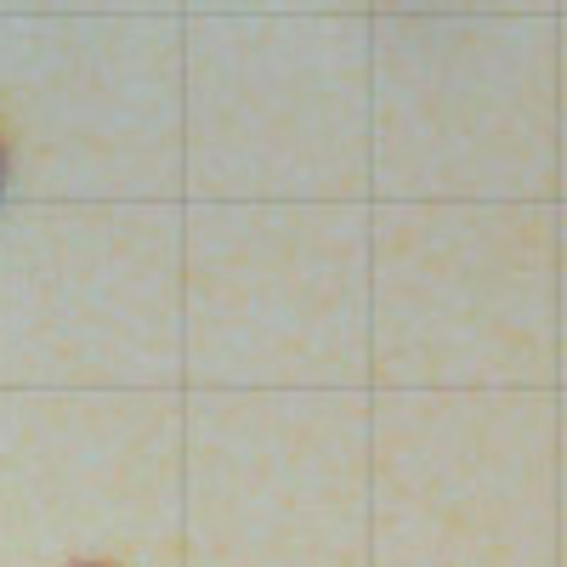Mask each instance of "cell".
I'll return each instance as SVG.
<instances>
[{
	"mask_svg": "<svg viewBox=\"0 0 567 567\" xmlns=\"http://www.w3.org/2000/svg\"><path fill=\"white\" fill-rule=\"evenodd\" d=\"M74 567H103V561H74Z\"/></svg>",
	"mask_w": 567,
	"mask_h": 567,
	"instance_id": "obj_2",
	"label": "cell"
},
{
	"mask_svg": "<svg viewBox=\"0 0 567 567\" xmlns=\"http://www.w3.org/2000/svg\"><path fill=\"white\" fill-rule=\"evenodd\" d=\"M0 199H7V136H0Z\"/></svg>",
	"mask_w": 567,
	"mask_h": 567,
	"instance_id": "obj_1",
	"label": "cell"
}]
</instances>
